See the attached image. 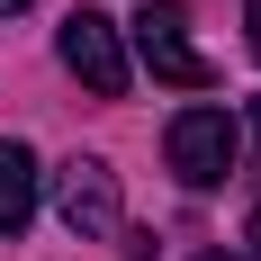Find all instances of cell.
I'll use <instances>...</instances> for the list:
<instances>
[{
    "label": "cell",
    "mask_w": 261,
    "mask_h": 261,
    "mask_svg": "<svg viewBox=\"0 0 261 261\" xmlns=\"http://www.w3.org/2000/svg\"><path fill=\"white\" fill-rule=\"evenodd\" d=\"M135 63H144L153 81H171V90H207L216 81V63L198 54L180 0H144V9H135Z\"/></svg>",
    "instance_id": "cell-1"
},
{
    "label": "cell",
    "mask_w": 261,
    "mask_h": 261,
    "mask_svg": "<svg viewBox=\"0 0 261 261\" xmlns=\"http://www.w3.org/2000/svg\"><path fill=\"white\" fill-rule=\"evenodd\" d=\"M54 54H63V72H72L90 99H126V36H117V18L72 9V18L54 27Z\"/></svg>",
    "instance_id": "cell-2"
},
{
    "label": "cell",
    "mask_w": 261,
    "mask_h": 261,
    "mask_svg": "<svg viewBox=\"0 0 261 261\" xmlns=\"http://www.w3.org/2000/svg\"><path fill=\"white\" fill-rule=\"evenodd\" d=\"M234 153H243V126L225 117V108H180L171 135H162V162H171L189 189H216L225 171H234Z\"/></svg>",
    "instance_id": "cell-3"
},
{
    "label": "cell",
    "mask_w": 261,
    "mask_h": 261,
    "mask_svg": "<svg viewBox=\"0 0 261 261\" xmlns=\"http://www.w3.org/2000/svg\"><path fill=\"white\" fill-rule=\"evenodd\" d=\"M54 216H63L81 243L117 234V171H108L99 153H72L63 171H54Z\"/></svg>",
    "instance_id": "cell-4"
},
{
    "label": "cell",
    "mask_w": 261,
    "mask_h": 261,
    "mask_svg": "<svg viewBox=\"0 0 261 261\" xmlns=\"http://www.w3.org/2000/svg\"><path fill=\"white\" fill-rule=\"evenodd\" d=\"M36 189H45L36 153H27V144H0V234H27V216H36Z\"/></svg>",
    "instance_id": "cell-5"
},
{
    "label": "cell",
    "mask_w": 261,
    "mask_h": 261,
    "mask_svg": "<svg viewBox=\"0 0 261 261\" xmlns=\"http://www.w3.org/2000/svg\"><path fill=\"white\" fill-rule=\"evenodd\" d=\"M243 243H252V261H261V207H252V225H243Z\"/></svg>",
    "instance_id": "cell-6"
},
{
    "label": "cell",
    "mask_w": 261,
    "mask_h": 261,
    "mask_svg": "<svg viewBox=\"0 0 261 261\" xmlns=\"http://www.w3.org/2000/svg\"><path fill=\"white\" fill-rule=\"evenodd\" d=\"M243 18H252V54H261V0H252V9H243Z\"/></svg>",
    "instance_id": "cell-7"
},
{
    "label": "cell",
    "mask_w": 261,
    "mask_h": 261,
    "mask_svg": "<svg viewBox=\"0 0 261 261\" xmlns=\"http://www.w3.org/2000/svg\"><path fill=\"white\" fill-rule=\"evenodd\" d=\"M9 9H27V0H0V18H9Z\"/></svg>",
    "instance_id": "cell-8"
},
{
    "label": "cell",
    "mask_w": 261,
    "mask_h": 261,
    "mask_svg": "<svg viewBox=\"0 0 261 261\" xmlns=\"http://www.w3.org/2000/svg\"><path fill=\"white\" fill-rule=\"evenodd\" d=\"M252 135H261V99H252Z\"/></svg>",
    "instance_id": "cell-9"
},
{
    "label": "cell",
    "mask_w": 261,
    "mask_h": 261,
    "mask_svg": "<svg viewBox=\"0 0 261 261\" xmlns=\"http://www.w3.org/2000/svg\"><path fill=\"white\" fill-rule=\"evenodd\" d=\"M198 261H225V252H198Z\"/></svg>",
    "instance_id": "cell-10"
}]
</instances>
